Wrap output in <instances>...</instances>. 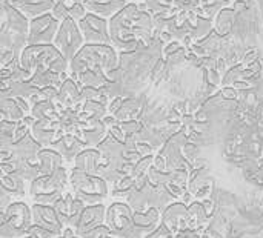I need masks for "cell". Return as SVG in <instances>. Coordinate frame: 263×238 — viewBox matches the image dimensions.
<instances>
[{"label": "cell", "instance_id": "6da1fadb", "mask_svg": "<svg viewBox=\"0 0 263 238\" xmlns=\"http://www.w3.org/2000/svg\"><path fill=\"white\" fill-rule=\"evenodd\" d=\"M82 26H83L85 35L89 40L99 42V40L106 38V34H105V20H99L94 15H88V18L82 22Z\"/></svg>", "mask_w": 263, "mask_h": 238}, {"label": "cell", "instance_id": "7a4b0ae2", "mask_svg": "<svg viewBox=\"0 0 263 238\" xmlns=\"http://www.w3.org/2000/svg\"><path fill=\"white\" fill-rule=\"evenodd\" d=\"M60 2H62V0H60Z\"/></svg>", "mask_w": 263, "mask_h": 238}]
</instances>
